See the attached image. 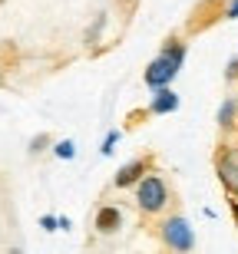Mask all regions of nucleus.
Here are the masks:
<instances>
[{"mask_svg":"<svg viewBox=\"0 0 238 254\" xmlns=\"http://www.w3.org/2000/svg\"><path fill=\"white\" fill-rule=\"evenodd\" d=\"M182 60H185V50L182 47H165L159 57L149 63V69H146V83L153 86V89H165V86L175 79Z\"/></svg>","mask_w":238,"mask_h":254,"instance_id":"nucleus-1","label":"nucleus"},{"mask_svg":"<svg viewBox=\"0 0 238 254\" xmlns=\"http://www.w3.org/2000/svg\"><path fill=\"white\" fill-rule=\"evenodd\" d=\"M136 201L143 211H159L165 201H169V189H165V182L159 175H149V179H139L136 185Z\"/></svg>","mask_w":238,"mask_h":254,"instance_id":"nucleus-2","label":"nucleus"},{"mask_svg":"<svg viewBox=\"0 0 238 254\" xmlns=\"http://www.w3.org/2000/svg\"><path fill=\"white\" fill-rule=\"evenodd\" d=\"M162 241L179 254H189L192 248H195V235H192V228H189L185 218H169V221L162 225Z\"/></svg>","mask_w":238,"mask_h":254,"instance_id":"nucleus-3","label":"nucleus"},{"mask_svg":"<svg viewBox=\"0 0 238 254\" xmlns=\"http://www.w3.org/2000/svg\"><path fill=\"white\" fill-rule=\"evenodd\" d=\"M219 179L225 182V189L238 195V152L229 149L219 155Z\"/></svg>","mask_w":238,"mask_h":254,"instance_id":"nucleus-4","label":"nucleus"},{"mask_svg":"<svg viewBox=\"0 0 238 254\" xmlns=\"http://www.w3.org/2000/svg\"><path fill=\"white\" fill-rule=\"evenodd\" d=\"M146 165H149L146 159H136V162H129V165H123V169L116 172V189H129V185H136V182L143 179Z\"/></svg>","mask_w":238,"mask_h":254,"instance_id":"nucleus-5","label":"nucleus"},{"mask_svg":"<svg viewBox=\"0 0 238 254\" xmlns=\"http://www.w3.org/2000/svg\"><path fill=\"white\" fill-rule=\"evenodd\" d=\"M149 109H153L156 116H162V113H175V109H179V96L172 93L169 86H165V89H156V96H153V103H149Z\"/></svg>","mask_w":238,"mask_h":254,"instance_id":"nucleus-6","label":"nucleus"},{"mask_svg":"<svg viewBox=\"0 0 238 254\" xmlns=\"http://www.w3.org/2000/svg\"><path fill=\"white\" fill-rule=\"evenodd\" d=\"M119 225H123V215H119V208H113V205L99 208V215H96V228H99L103 235H113Z\"/></svg>","mask_w":238,"mask_h":254,"instance_id":"nucleus-7","label":"nucleus"},{"mask_svg":"<svg viewBox=\"0 0 238 254\" xmlns=\"http://www.w3.org/2000/svg\"><path fill=\"white\" fill-rule=\"evenodd\" d=\"M235 109H238L235 99H225V103H222V109H219V126H222V129L235 126Z\"/></svg>","mask_w":238,"mask_h":254,"instance_id":"nucleus-8","label":"nucleus"},{"mask_svg":"<svg viewBox=\"0 0 238 254\" xmlns=\"http://www.w3.org/2000/svg\"><path fill=\"white\" fill-rule=\"evenodd\" d=\"M57 155L60 159H73V142H57Z\"/></svg>","mask_w":238,"mask_h":254,"instance_id":"nucleus-9","label":"nucleus"},{"mask_svg":"<svg viewBox=\"0 0 238 254\" xmlns=\"http://www.w3.org/2000/svg\"><path fill=\"white\" fill-rule=\"evenodd\" d=\"M47 142H50V135H37V139L30 142V152H43V149H47Z\"/></svg>","mask_w":238,"mask_h":254,"instance_id":"nucleus-10","label":"nucleus"},{"mask_svg":"<svg viewBox=\"0 0 238 254\" xmlns=\"http://www.w3.org/2000/svg\"><path fill=\"white\" fill-rule=\"evenodd\" d=\"M116 142H119V132H109V135H106V142H103V152H106V155L113 152V145H116Z\"/></svg>","mask_w":238,"mask_h":254,"instance_id":"nucleus-11","label":"nucleus"},{"mask_svg":"<svg viewBox=\"0 0 238 254\" xmlns=\"http://www.w3.org/2000/svg\"><path fill=\"white\" fill-rule=\"evenodd\" d=\"M225 17H229V20H238V0H232V3H229V10H225Z\"/></svg>","mask_w":238,"mask_h":254,"instance_id":"nucleus-12","label":"nucleus"},{"mask_svg":"<svg viewBox=\"0 0 238 254\" xmlns=\"http://www.w3.org/2000/svg\"><path fill=\"white\" fill-rule=\"evenodd\" d=\"M235 221H238V205H235Z\"/></svg>","mask_w":238,"mask_h":254,"instance_id":"nucleus-13","label":"nucleus"},{"mask_svg":"<svg viewBox=\"0 0 238 254\" xmlns=\"http://www.w3.org/2000/svg\"><path fill=\"white\" fill-rule=\"evenodd\" d=\"M0 3H3V0H0Z\"/></svg>","mask_w":238,"mask_h":254,"instance_id":"nucleus-14","label":"nucleus"}]
</instances>
